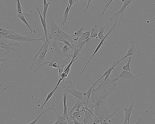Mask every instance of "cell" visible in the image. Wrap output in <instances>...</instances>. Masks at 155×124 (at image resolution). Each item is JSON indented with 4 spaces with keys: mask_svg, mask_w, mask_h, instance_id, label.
I'll use <instances>...</instances> for the list:
<instances>
[{
    "mask_svg": "<svg viewBox=\"0 0 155 124\" xmlns=\"http://www.w3.org/2000/svg\"><path fill=\"white\" fill-rule=\"evenodd\" d=\"M122 80L117 77L111 80L108 78L93 88L88 104L94 115L92 124H108L110 119L123 107L124 95L117 87Z\"/></svg>",
    "mask_w": 155,
    "mask_h": 124,
    "instance_id": "6da1fadb",
    "label": "cell"
},
{
    "mask_svg": "<svg viewBox=\"0 0 155 124\" xmlns=\"http://www.w3.org/2000/svg\"><path fill=\"white\" fill-rule=\"evenodd\" d=\"M51 42L54 49V55L52 59L48 61L47 66L54 69H58L59 76L62 73L65 67L68 64V61L71 57V54L63 53L58 47V42L55 41Z\"/></svg>",
    "mask_w": 155,
    "mask_h": 124,
    "instance_id": "7a4b0ae2",
    "label": "cell"
},
{
    "mask_svg": "<svg viewBox=\"0 0 155 124\" xmlns=\"http://www.w3.org/2000/svg\"><path fill=\"white\" fill-rule=\"evenodd\" d=\"M48 11L49 15L50 26L49 27H47L50 30L48 35V40L51 41H55L62 42L64 40H66L71 44H74L71 35L68 34L59 27L54 20L48 10Z\"/></svg>",
    "mask_w": 155,
    "mask_h": 124,
    "instance_id": "3957f363",
    "label": "cell"
},
{
    "mask_svg": "<svg viewBox=\"0 0 155 124\" xmlns=\"http://www.w3.org/2000/svg\"><path fill=\"white\" fill-rule=\"evenodd\" d=\"M2 38L9 40L12 41L27 42L35 44L39 41H42L44 43L46 40V37L44 35L39 38H33L29 37V36H22L12 29H11V32L9 34Z\"/></svg>",
    "mask_w": 155,
    "mask_h": 124,
    "instance_id": "277c9868",
    "label": "cell"
},
{
    "mask_svg": "<svg viewBox=\"0 0 155 124\" xmlns=\"http://www.w3.org/2000/svg\"><path fill=\"white\" fill-rule=\"evenodd\" d=\"M49 43V40L47 41L46 40L43 43V47L40 52L34 63V64L36 65L37 67L36 69L34 71V75L42 66L46 64H48V61H46L45 60V58L46 53L49 50L48 46Z\"/></svg>",
    "mask_w": 155,
    "mask_h": 124,
    "instance_id": "5b68a950",
    "label": "cell"
},
{
    "mask_svg": "<svg viewBox=\"0 0 155 124\" xmlns=\"http://www.w3.org/2000/svg\"><path fill=\"white\" fill-rule=\"evenodd\" d=\"M70 85L67 86H64L63 90L66 91L68 94L70 93L74 97L75 99H77L80 100H83V97L86 95L85 91L81 92L76 90L74 88L75 83L72 81L69 82Z\"/></svg>",
    "mask_w": 155,
    "mask_h": 124,
    "instance_id": "8992f818",
    "label": "cell"
},
{
    "mask_svg": "<svg viewBox=\"0 0 155 124\" xmlns=\"http://www.w3.org/2000/svg\"><path fill=\"white\" fill-rule=\"evenodd\" d=\"M118 17H117L116 18V19L115 20V22L114 24L113 25V26L108 31V32L105 35L104 38L99 43V44L97 45V47L96 49L94 50L93 53L92 54L91 56L83 68L82 70L80 72L81 74H82L83 73H84L85 69L86 68L88 64L90 62L92 58L94 56L95 54L97 53L98 50H99L100 48L103 45L104 43V42L105 41L108 37L109 35L111 33L113 32L115 28L117 27V18Z\"/></svg>",
    "mask_w": 155,
    "mask_h": 124,
    "instance_id": "52a82bcc",
    "label": "cell"
},
{
    "mask_svg": "<svg viewBox=\"0 0 155 124\" xmlns=\"http://www.w3.org/2000/svg\"><path fill=\"white\" fill-rule=\"evenodd\" d=\"M0 47L3 49L4 51H7L9 53L14 52L16 53L17 52H18L20 49L14 47V46H22L23 45L29 46L28 44H17L11 43L8 42L7 39L0 38Z\"/></svg>",
    "mask_w": 155,
    "mask_h": 124,
    "instance_id": "ba28073f",
    "label": "cell"
},
{
    "mask_svg": "<svg viewBox=\"0 0 155 124\" xmlns=\"http://www.w3.org/2000/svg\"><path fill=\"white\" fill-rule=\"evenodd\" d=\"M144 74L141 72H140L136 75H134L130 72L123 70L117 76V77L120 79H130L134 82H137L139 81V78L141 77Z\"/></svg>",
    "mask_w": 155,
    "mask_h": 124,
    "instance_id": "9c48e42d",
    "label": "cell"
},
{
    "mask_svg": "<svg viewBox=\"0 0 155 124\" xmlns=\"http://www.w3.org/2000/svg\"><path fill=\"white\" fill-rule=\"evenodd\" d=\"M134 1V0H121V2L123 3V5L117 13L112 15L109 18V20L111 21H113L117 17H118L120 15H122L124 11L127 10Z\"/></svg>",
    "mask_w": 155,
    "mask_h": 124,
    "instance_id": "30bf717a",
    "label": "cell"
},
{
    "mask_svg": "<svg viewBox=\"0 0 155 124\" xmlns=\"http://www.w3.org/2000/svg\"><path fill=\"white\" fill-rule=\"evenodd\" d=\"M130 42L131 43V45L127 51L126 54L122 58L120 59L121 61L126 58L129 57L133 56L136 58L140 57L141 54L143 53L137 51L135 47L134 43L131 40L130 41Z\"/></svg>",
    "mask_w": 155,
    "mask_h": 124,
    "instance_id": "8fae6325",
    "label": "cell"
},
{
    "mask_svg": "<svg viewBox=\"0 0 155 124\" xmlns=\"http://www.w3.org/2000/svg\"><path fill=\"white\" fill-rule=\"evenodd\" d=\"M121 61L119 60H117L114 62L111 65L109 66L108 69L105 71L103 75L93 84L95 85L98 82L101 80L103 78L105 77L104 80L102 82L103 83L106 80L109 78V77L111 74L112 71L114 69V68Z\"/></svg>",
    "mask_w": 155,
    "mask_h": 124,
    "instance_id": "7c38bea8",
    "label": "cell"
},
{
    "mask_svg": "<svg viewBox=\"0 0 155 124\" xmlns=\"http://www.w3.org/2000/svg\"><path fill=\"white\" fill-rule=\"evenodd\" d=\"M31 2H32L33 5L35 7V8L36 9V10L38 11L39 15V17L40 19L41 22V24L43 27L44 31V35L45 36L46 38V41H48L49 40L48 38V34L47 32V28L46 26V20H45L42 17V15H41V14L40 12V6H38L37 7H36L32 0H31Z\"/></svg>",
    "mask_w": 155,
    "mask_h": 124,
    "instance_id": "4fadbf2b",
    "label": "cell"
},
{
    "mask_svg": "<svg viewBox=\"0 0 155 124\" xmlns=\"http://www.w3.org/2000/svg\"><path fill=\"white\" fill-rule=\"evenodd\" d=\"M134 101H133L130 106L128 108L127 106H123V108L125 111V119L124 124H130L129 121L131 113L132 112L133 107Z\"/></svg>",
    "mask_w": 155,
    "mask_h": 124,
    "instance_id": "5bb4252c",
    "label": "cell"
},
{
    "mask_svg": "<svg viewBox=\"0 0 155 124\" xmlns=\"http://www.w3.org/2000/svg\"><path fill=\"white\" fill-rule=\"evenodd\" d=\"M74 62L71 60L69 63L65 67L62 73L59 76V80L61 81H64L70 73L71 65Z\"/></svg>",
    "mask_w": 155,
    "mask_h": 124,
    "instance_id": "9a60e30c",
    "label": "cell"
},
{
    "mask_svg": "<svg viewBox=\"0 0 155 124\" xmlns=\"http://www.w3.org/2000/svg\"><path fill=\"white\" fill-rule=\"evenodd\" d=\"M62 94L63 95V108L64 112L63 116H65L68 119H69V115L68 112L67 106V99L68 97V93L65 91L63 90Z\"/></svg>",
    "mask_w": 155,
    "mask_h": 124,
    "instance_id": "2e32d148",
    "label": "cell"
},
{
    "mask_svg": "<svg viewBox=\"0 0 155 124\" xmlns=\"http://www.w3.org/2000/svg\"><path fill=\"white\" fill-rule=\"evenodd\" d=\"M76 100V103L72 107L70 112L68 113L69 115L72 114L73 113V111L75 110L76 111L80 110V109L84 107V104H86V102L84 101L80 100L77 99H75Z\"/></svg>",
    "mask_w": 155,
    "mask_h": 124,
    "instance_id": "e0dca14e",
    "label": "cell"
},
{
    "mask_svg": "<svg viewBox=\"0 0 155 124\" xmlns=\"http://www.w3.org/2000/svg\"><path fill=\"white\" fill-rule=\"evenodd\" d=\"M60 83V82L58 81L54 88L51 91L50 93H48V94L44 102L42 104V105H41V107H40L41 109H43L45 105V104L47 103L49 100L51 99V98L53 96V95L54 94V93L55 91L58 88L59 86Z\"/></svg>",
    "mask_w": 155,
    "mask_h": 124,
    "instance_id": "ac0fdd59",
    "label": "cell"
},
{
    "mask_svg": "<svg viewBox=\"0 0 155 124\" xmlns=\"http://www.w3.org/2000/svg\"><path fill=\"white\" fill-rule=\"evenodd\" d=\"M17 14V15H16L15 16L21 19V20L27 26L30 31V34H32V32H33L34 34H35V30L32 29L30 26L24 16L23 13L21 14H19L18 13Z\"/></svg>",
    "mask_w": 155,
    "mask_h": 124,
    "instance_id": "d6986e66",
    "label": "cell"
},
{
    "mask_svg": "<svg viewBox=\"0 0 155 124\" xmlns=\"http://www.w3.org/2000/svg\"><path fill=\"white\" fill-rule=\"evenodd\" d=\"M86 109L84 106L81 108V109L78 111H75L71 115H69L75 118L77 120H78L81 116L84 113Z\"/></svg>",
    "mask_w": 155,
    "mask_h": 124,
    "instance_id": "ffe728a7",
    "label": "cell"
},
{
    "mask_svg": "<svg viewBox=\"0 0 155 124\" xmlns=\"http://www.w3.org/2000/svg\"><path fill=\"white\" fill-rule=\"evenodd\" d=\"M83 124H87L91 119L92 117H94L92 114L87 110L86 109L84 112Z\"/></svg>",
    "mask_w": 155,
    "mask_h": 124,
    "instance_id": "44dd1931",
    "label": "cell"
},
{
    "mask_svg": "<svg viewBox=\"0 0 155 124\" xmlns=\"http://www.w3.org/2000/svg\"><path fill=\"white\" fill-rule=\"evenodd\" d=\"M51 1L52 0H50L48 2H47L46 0H43V9L42 15L45 20H46V13L48 10V6Z\"/></svg>",
    "mask_w": 155,
    "mask_h": 124,
    "instance_id": "7402d4cb",
    "label": "cell"
},
{
    "mask_svg": "<svg viewBox=\"0 0 155 124\" xmlns=\"http://www.w3.org/2000/svg\"><path fill=\"white\" fill-rule=\"evenodd\" d=\"M98 28L97 26V25L95 24L91 29V31L89 38L90 39H91L97 37L98 36Z\"/></svg>",
    "mask_w": 155,
    "mask_h": 124,
    "instance_id": "603a6c76",
    "label": "cell"
},
{
    "mask_svg": "<svg viewBox=\"0 0 155 124\" xmlns=\"http://www.w3.org/2000/svg\"><path fill=\"white\" fill-rule=\"evenodd\" d=\"M91 31V30L83 32L82 35L78 39V42L83 41L88 39L90 38Z\"/></svg>",
    "mask_w": 155,
    "mask_h": 124,
    "instance_id": "cb8c5ba5",
    "label": "cell"
},
{
    "mask_svg": "<svg viewBox=\"0 0 155 124\" xmlns=\"http://www.w3.org/2000/svg\"><path fill=\"white\" fill-rule=\"evenodd\" d=\"M70 0H69L67 6L65 10L64 13V19H63L62 21L61 22L62 24L63 25H64L67 23V17L68 16L69 12L70 9L69 8V5L70 4Z\"/></svg>",
    "mask_w": 155,
    "mask_h": 124,
    "instance_id": "d4e9b609",
    "label": "cell"
},
{
    "mask_svg": "<svg viewBox=\"0 0 155 124\" xmlns=\"http://www.w3.org/2000/svg\"><path fill=\"white\" fill-rule=\"evenodd\" d=\"M94 86L92 85L91 86L89 87V89L87 91H86V94L87 96V100L86 102V104L84 106L85 107L88 108V104L89 100L91 96L92 93V91L93 88L94 87Z\"/></svg>",
    "mask_w": 155,
    "mask_h": 124,
    "instance_id": "484cf974",
    "label": "cell"
},
{
    "mask_svg": "<svg viewBox=\"0 0 155 124\" xmlns=\"http://www.w3.org/2000/svg\"><path fill=\"white\" fill-rule=\"evenodd\" d=\"M105 28V26H101L100 28H98L99 31L97 36L100 41L102 40L105 37L104 33Z\"/></svg>",
    "mask_w": 155,
    "mask_h": 124,
    "instance_id": "4316f807",
    "label": "cell"
},
{
    "mask_svg": "<svg viewBox=\"0 0 155 124\" xmlns=\"http://www.w3.org/2000/svg\"><path fill=\"white\" fill-rule=\"evenodd\" d=\"M16 1L17 2L16 9L15 11H16L17 13L21 14L23 13L22 11H25V9L22 7L20 0H17Z\"/></svg>",
    "mask_w": 155,
    "mask_h": 124,
    "instance_id": "83f0119b",
    "label": "cell"
},
{
    "mask_svg": "<svg viewBox=\"0 0 155 124\" xmlns=\"http://www.w3.org/2000/svg\"><path fill=\"white\" fill-rule=\"evenodd\" d=\"M131 57H130L128 58L127 63L126 65L123 66L122 69L123 70L131 72L130 63L131 60Z\"/></svg>",
    "mask_w": 155,
    "mask_h": 124,
    "instance_id": "f1b7e54d",
    "label": "cell"
},
{
    "mask_svg": "<svg viewBox=\"0 0 155 124\" xmlns=\"http://www.w3.org/2000/svg\"><path fill=\"white\" fill-rule=\"evenodd\" d=\"M113 0H109L106 4L105 5L104 7L100 17L98 18L97 21V22H98V21L100 20V19L101 17L104 14L105 12V11L106 10L108 7V6L113 1Z\"/></svg>",
    "mask_w": 155,
    "mask_h": 124,
    "instance_id": "f546056e",
    "label": "cell"
},
{
    "mask_svg": "<svg viewBox=\"0 0 155 124\" xmlns=\"http://www.w3.org/2000/svg\"><path fill=\"white\" fill-rule=\"evenodd\" d=\"M8 53V52H6L5 53H3L2 52V51H0V62L1 63L2 62H3L4 61H12L15 62H17L18 61V60H11V59H4L3 57L4 55Z\"/></svg>",
    "mask_w": 155,
    "mask_h": 124,
    "instance_id": "4dcf8cb0",
    "label": "cell"
},
{
    "mask_svg": "<svg viewBox=\"0 0 155 124\" xmlns=\"http://www.w3.org/2000/svg\"><path fill=\"white\" fill-rule=\"evenodd\" d=\"M70 49V48L64 45L62 48L61 51L63 53L67 54Z\"/></svg>",
    "mask_w": 155,
    "mask_h": 124,
    "instance_id": "1f68e13d",
    "label": "cell"
},
{
    "mask_svg": "<svg viewBox=\"0 0 155 124\" xmlns=\"http://www.w3.org/2000/svg\"><path fill=\"white\" fill-rule=\"evenodd\" d=\"M62 42L64 43L65 45L68 47L72 50H73V44H71L69 41L66 40H64Z\"/></svg>",
    "mask_w": 155,
    "mask_h": 124,
    "instance_id": "d6a6232c",
    "label": "cell"
},
{
    "mask_svg": "<svg viewBox=\"0 0 155 124\" xmlns=\"http://www.w3.org/2000/svg\"><path fill=\"white\" fill-rule=\"evenodd\" d=\"M69 117H70L72 119L74 124H83V122H79L75 118L71 116H69Z\"/></svg>",
    "mask_w": 155,
    "mask_h": 124,
    "instance_id": "836d02e7",
    "label": "cell"
},
{
    "mask_svg": "<svg viewBox=\"0 0 155 124\" xmlns=\"http://www.w3.org/2000/svg\"><path fill=\"white\" fill-rule=\"evenodd\" d=\"M69 118V120L67 124H74L72 119L70 117Z\"/></svg>",
    "mask_w": 155,
    "mask_h": 124,
    "instance_id": "e575fe53",
    "label": "cell"
},
{
    "mask_svg": "<svg viewBox=\"0 0 155 124\" xmlns=\"http://www.w3.org/2000/svg\"><path fill=\"white\" fill-rule=\"evenodd\" d=\"M142 119L141 118H140V119H139L137 121V122H136V123H135V124H140V122H141V121Z\"/></svg>",
    "mask_w": 155,
    "mask_h": 124,
    "instance_id": "d590c367",
    "label": "cell"
},
{
    "mask_svg": "<svg viewBox=\"0 0 155 124\" xmlns=\"http://www.w3.org/2000/svg\"><path fill=\"white\" fill-rule=\"evenodd\" d=\"M53 124H66V123L64 122H60L56 121V122L54 123Z\"/></svg>",
    "mask_w": 155,
    "mask_h": 124,
    "instance_id": "8d00e7d4",
    "label": "cell"
},
{
    "mask_svg": "<svg viewBox=\"0 0 155 124\" xmlns=\"http://www.w3.org/2000/svg\"><path fill=\"white\" fill-rule=\"evenodd\" d=\"M114 116H114L113 119H112L111 121L110 122V123L109 124H111V123H112V121H113V120L114 119Z\"/></svg>",
    "mask_w": 155,
    "mask_h": 124,
    "instance_id": "74e56055",
    "label": "cell"
},
{
    "mask_svg": "<svg viewBox=\"0 0 155 124\" xmlns=\"http://www.w3.org/2000/svg\"><path fill=\"white\" fill-rule=\"evenodd\" d=\"M154 119L155 120V114H154Z\"/></svg>",
    "mask_w": 155,
    "mask_h": 124,
    "instance_id": "f35d334b",
    "label": "cell"
}]
</instances>
